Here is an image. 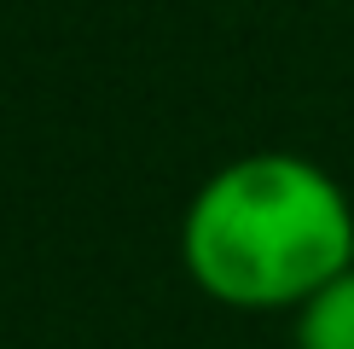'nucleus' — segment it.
<instances>
[{"label": "nucleus", "instance_id": "2", "mask_svg": "<svg viewBox=\"0 0 354 349\" xmlns=\"http://www.w3.org/2000/svg\"><path fill=\"white\" fill-rule=\"evenodd\" d=\"M297 349H354V268L326 280L297 309Z\"/></svg>", "mask_w": 354, "mask_h": 349}, {"label": "nucleus", "instance_id": "1", "mask_svg": "<svg viewBox=\"0 0 354 349\" xmlns=\"http://www.w3.org/2000/svg\"><path fill=\"white\" fill-rule=\"evenodd\" d=\"M198 291L227 309H302L354 268V210L343 186L297 152H256L198 186L180 227Z\"/></svg>", "mask_w": 354, "mask_h": 349}]
</instances>
